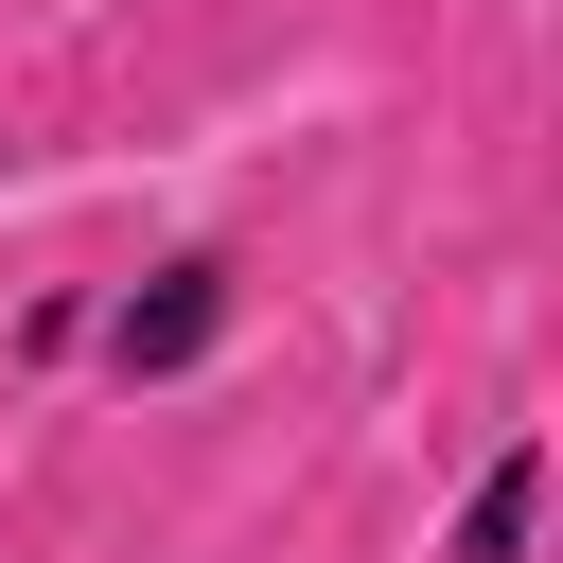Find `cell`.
Masks as SVG:
<instances>
[{"label":"cell","instance_id":"cell-1","mask_svg":"<svg viewBox=\"0 0 563 563\" xmlns=\"http://www.w3.org/2000/svg\"><path fill=\"white\" fill-rule=\"evenodd\" d=\"M246 317H264V282H246V246H158V264H123V282H88V387H123V405H176V387H211L229 352H246Z\"/></svg>","mask_w":563,"mask_h":563},{"label":"cell","instance_id":"cell-2","mask_svg":"<svg viewBox=\"0 0 563 563\" xmlns=\"http://www.w3.org/2000/svg\"><path fill=\"white\" fill-rule=\"evenodd\" d=\"M528 528H545V440L510 422V440L475 457V493H457V528H440V563H528Z\"/></svg>","mask_w":563,"mask_h":563}]
</instances>
